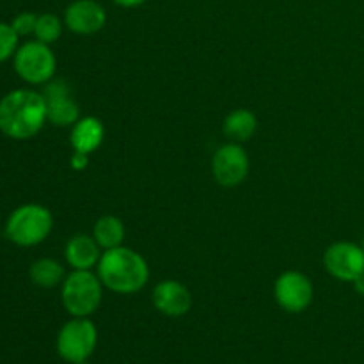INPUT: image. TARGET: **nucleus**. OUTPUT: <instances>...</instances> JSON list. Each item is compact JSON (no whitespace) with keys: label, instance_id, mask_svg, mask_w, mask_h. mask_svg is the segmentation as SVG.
<instances>
[{"label":"nucleus","instance_id":"13","mask_svg":"<svg viewBox=\"0 0 364 364\" xmlns=\"http://www.w3.org/2000/svg\"><path fill=\"white\" fill-rule=\"evenodd\" d=\"M103 249L96 244L92 235H75L64 249L66 263L73 270H92L98 267Z\"/></svg>","mask_w":364,"mask_h":364},{"label":"nucleus","instance_id":"1","mask_svg":"<svg viewBox=\"0 0 364 364\" xmlns=\"http://www.w3.org/2000/svg\"><path fill=\"white\" fill-rule=\"evenodd\" d=\"M45 96L32 89H14L0 100V132L14 141H27L38 135L45 123Z\"/></svg>","mask_w":364,"mask_h":364},{"label":"nucleus","instance_id":"8","mask_svg":"<svg viewBox=\"0 0 364 364\" xmlns=\"http://www.w3.org/2000/svg\"><path fill=\"white\" fill-rule=\"evenodd\" d=\"M274 297L287 313H302L313 302V283L306 274L297 270L283 272L274 284Z\"/></svg>","mask_w":364,"mask_h":364},{"label":"nucleus","instance_id":"23","mask_svg":"<svg viewBox=\"0 0 364 364\" xmlns=\"http://www.w3.org/2000/svg\"><path fill=\"white\" fill-rule=\"evenodd\" d=\"M354 287H355V291H358V294L364 295V274L359 277V279L354 281Z\"/></svg>","mask_w":364,"mask_h":364},{"label":"nucleus","instance_id":"6","mask_svg":"<svg viewBox=\"0 0 364 364\" xmlns=\"http://www.w3.org/2000/svg\"><path fill=\"white\" fill-rule=\"evenodd\" d=\"M98 345V329L89 318L73 316L60 327L55 340L57 354L66 363L87 361Z\"/></svg>","mask_w":364,"mask_h":364},{"label":"nucleus","instance_id":"25","mask_svg":"<svg viewBox=\"0 0 364 364\" xmlns=\"http://www.w3.org/2000/svg\"><path fill=\"white\" fill-rule=\"evenodd\" d=\"M363 247H364V245H363Z\"/></svg>","mask_w":364,"mask_h":364},{"label":"nucleus","instance_id":"22","mask_svg":"<svg viewBox=\"0 0 364 364\" xmlns=\"http://www.w3.org/2000/svg\"><path fill=\"white\" fill-rule=\"evenodd\" d=\"M114 2L121 7H137L141 4H144L146 0H114Z\"/></svg>","mask_w":364,"mask_h":364},{"label":"nucleus","instance_id":"3","mask_svg":"<svg viewBox=\"0 0 364 364\" xmlns=\"http://www.w3.org/2000/svg\"><path fill=\"white\" fill-rule=\"evenodd\" d=\"M103 283L92 270H71L60 284V301L71 316L89 318L98 311L103 299Z\"/></svg>","mask_w":364,"mask_h":364},{"label":"nucleus","instance_id":"4","mask_svg":"<svg viewBox=\"0 0 364 364\" xmlns=\"http://www.w3.org/2000/svg\"><path fill=\"white\" fill-rule=\"evenodd\" d=\"M52 228V212L43 205L28 203L13 210L6 223V237L18 247H34L48 238Z\"/></svg>","mask_w":364,"mask_h":364},{"label":"nucleus","instance_id":"20","mask_svg":"<svg viewBox=\"0 0 364 364\" xmlns=\"http://www.w3.org/2000/svg\"><path fill=\"white\" fill-rule=\"evenodd\" d=\"M36 21H38V16H36L34 13H20L14 16V20L11 21V27L14 28V32H16L20 38H23V36H31L34 34V28H36Z\"/></svg>","mask_w":364,"mask_h":364},{"label":"nucleus","instance_id":"14","mask_svg":"<svg viewBox=\"0 0 364 364\" xmlns=\"http://www.w3.org/2000/svg\"><path fill=\"white\" fill-rule=\"evenodd\" d=\"M103 139H105V128H103L102 121L95 116L80 117L71 127L70 142L73 151L91 155L92 151H96L102 146Z\"/></svg>","mask_w":364,"mask_h":364},{"label":"nucleus","instance_id":"5","mask_svg":"<svg viewBox=\"0 0 364 364\" xmlns=\"http://www.w3.org/2000/svg\"><path fill=\"white\" fill-rule=\"evenodd\" d=\"M13 64L18 77L31 85L48 84L55 77V55H53L50 45H45L38 39L18 46L13 57Z\"/></svg>","mask_w":364,"mask_h":364},{"label":"nucleus","instance_id":"21","mask_svg":"<svg viewBox=\"0 0 364 364\" xmlns=\"http://www.w3.org/2000/svg\"><path fill=\"white\" fill-rule=\"evenodd\" d=\"M70 164L75 171H84L85 167L89 166V155L87 153L73 151V155H71L70 159Z\"/></svg>","mask_w":364,"mask_h":364},{"label":"nucleus","instance_id":"2","mask_svg":"<svg viewBox=\"0 0 364 364\" xmlns=\"http://www.w3.org/2000/svg\"><path fill=\"white\" fill-rule=\"evenodd\" d=\"M98 277L107 290L132 295L148 284L149 267L137 251L121 245L103 251L98 263Z\"/></svg>","mask_w":364,"mask_h":364},{"label":"nucleus","instance_id":"19","mask_svg":"<svg viewBox=\"0 0 364 364\" xmlns=\"http://www.w3.org/2000/svg\"><path fill=\"white\" fill-rule=\"evenodd\" d=\"M18 39H20V36L14 32L11 23L0 21V64L14 57L18 50Z\"/></svg>","mask_w":364,"mask_h":364},{"label":"nucleus","instance_id":"17","mask_svg":"<svg viewBox=\"0 0 364 364\" xmlns=\"http://www.w3.org/2000/svg\"><path fill=\"white\" fill-rule=\"evenodd\" d=\"M28 276L36 287L55 288L63 284L66 274H64V267L57 259L41 258L32 263L31 269H28Z\"/></svg>","mask_w":364,"mask_h":364},{"label":"nucleus","instance_id":"15","mask_svg":"<svg viewBox=\"0 0 364 364\" xmlns=\"http://www.w3.org/2000/svg\"><path fill=\"white\" fill-rule=\"evenodd\" d=\"M124 237H127V228H124L123 220L116 215L100 217L92 226V238L103 251L121 247Z\"/></svg>","mask_w":364,"mask_h":364},{"label":"nucleus","instance_id":"9","mask_svg":"<svg viewBox=\"0 0 364 364\" xmlns=\"http://www.w3.org/2000/svg\"><path fill=\"white\" fill-rule=\"evenodd\" d=\"M212 173L223 187H238L249 174V156L238 142L220 146L212 159Z\"/></svg>","mask_w":364,"mask_h":364},{"label":"nucleus","instance_id":"16","mask_svg":"<svg viewBox=\"0 0 364 364\" xmlns=\"http://www.w3.org/2000/svg\"><path fill=\"white\" fill-rule=\"evenodd\" d=\"M258 128V119L255 114L247 109H237L230 112L224 119L223 130L233 142H245L255 135Z\"/></svg>","mask_w":364,"mask_h":364},{"label":"nucleus","instance_id":"7","mask_svg":"<svg viewBox=\"0 0 364 364\" xmlns=\"http://www.w3.org/2000/svg\"><path fill=\"white\" fill-rule=\"evenodd\" d=\"M323 267L334 279L354 283L364 274V247L354 242H334L323 255Z\"/></svg>","mask_w":364,"mask_h":364},{"label":"nucleus","instance_id":"18","mask_svg":"<svg viewBox=\"0 0 364 364\" xmlns=\"http://www.w3.org/2000/svg\"><path fill=\"white\" fill-rule=\"evenodd\" d=\"M63 21H60L59 16L52 13H45L39 14L38 21H36V28H34V38L38 41L45 43V45H52L55 43L57 39L60 38L63 34Z\"/></svg>","mask_w":364,"mask_h":364},{"label":"nucleus","instance_id":"12","mask_svg":"<svg viewBox=\"0 0 364 364\" xmlns=\"http://www.w3.org/2000/svg\"><path fill=\"white\" fill-rule=\"evenodd\" d=\"M153 306L166 316H183L192 308V295L185 284L174 279H164L153 288Z\"/></svg>","mask_w":364,"mask_h":364},{"label":"nucleus","instance_id":"24","mask_svg":"<svg viewBox=\"0 0 364 364\" xmlns=\"http://www.w3.org/2000/svg\"><path fill=\"white\" fill-rule=\"evenodd\" d=\"M77 364H91L89 361H82V363H77Z\"/></svg>","mask_w":364,"mask_h":364},{"label":"nucleus","instance_id":"10","mask_svg":"<svg viewBox=\"0 0 364 364\" xmlns=\"http://www.w3.org/2000/svg\"><path fill=\"white\" fill-rule=\"evenodd\" d=\"M46 103V117L55 127H73L80 119V107L71 96V89L63 78H52L43 91Z\"/></svg>","mask_w":364,"mask_h":364},{"label":"nucleus","instance_id":"11","mask_svg":"<svg viewBox=\"0 0 364 364\" xmlns=\"http://www.w3.org/2000/svg\"><path fill=\"white\" fill-rule=\"evenodd\" d=\"M107 23V13L96 0H75L64 11V25L73 34L91 36Z\"/></svg>","mask_w":364,"mask_h":364}]
</instances>
